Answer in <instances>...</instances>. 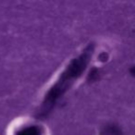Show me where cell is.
I'll list each match as a JSON object with an SVG mask.
<instances>
[{"instance_id":"6da1fadb","label":"cell","mask_w":135,"mask_h":135,"mask_svg":"<svg viewBox=\"0 0 135 135\" xmlns=\"http://www.w3.org/2000/svg\"><path fill=\"white\" fill-rule=\"evenodd\" d=\"M91 54H92L91 49L87 48L81 56L75 58L68 66L65 72L60 76L57 83L54 85V87L51 89L49 94L46 95L45 102V108H47V107H52L55 102L59 97H61L65 91H67L68 88L71 85L72 81H75L80 75H81L86 65L90 61Z\"/></svg>"},{"instance_id":"7a4b0ae2","label":"cell","mask_w":135,"mask_h":135,"mask_svg":"<svg viewBox=\"0 0 135 135\" xmlns=\"http://www.w3.org/2000/svg\"><path fill=\"white\" fill-rule=\"evenodd\" d=\"M17 135H41L39 129L34 126L26 127L17 133Z\"/></svg>"},{"instance_id":"3957f363","label":"cell","mask_w":135,"mask_h":135,"mask_svg":"<svg viewBox=\"0 0 135 135\" xmlns=\"http://www.w3.org/2000/svg\"><path fill=\"white\" fill-rule=\"evenodd\" d=\"M104 135H121L122 132L119 129V128L117 127L116 125H109L104 129Z\"/></svg>"},{"instance_id":"277c9868","label":"cell","mask_w":135,"mask_h":135,"mask_svg":"<svg viewBox=\"0 0 135 135\" xmlns=\"http://www.w3.org/2000/svg\"><path fill=\"white\" fill-rule=\"evenodd\" d=\"M131 75L135 77V67H132L131 69Z\"/></svg>"}]
</instances>
